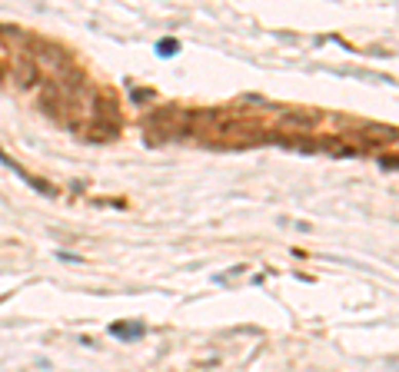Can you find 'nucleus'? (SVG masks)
I'll use <instances>...</instances> for the list:
<instances>
[{
    "label": "nucleus",
    "mask_w": 399,
    "mask_h": 372,
    "mask_svg": "<svg viewBox=\"0 0 399 372\" xmlns=\"http://www.w3.org/2000/svg\"><path fill=\"white\" fill-rule=\"evenodd\" d=\"M110 332L120 336V339H137V336H143V326H123V322H117V326H110Z\"/></svg>",
    "instance_id": "obj_1"
},
{
    "label": "nucleus",
    "mask_w": 399,
    "mask_h": 372,
    "mask_svg": "<svg viewBox=\"0 0 399 372\" xmlns=\"http://www.w3.org/2000/svg\"><path fill=\"white\" fill-rule=\"evenodd\" d=\"M157 50H160V53H177V50H180V44H177V40H160Z\"/></svg>",
    "instance_id": "obj_2"
}]
</instances>
